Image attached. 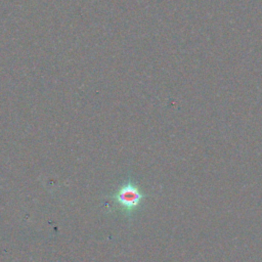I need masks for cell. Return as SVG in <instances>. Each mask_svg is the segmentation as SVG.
Instances as JSON below:
<instances>
[{
  "label": "cell",
  "instance_id": "cell-1",
  "mask_svg": "<svg viewBox=\"0 0 262 262\" xmlns=\"http://www.w3.org/2000/svg\"><path fill=\"white\" fill-rule=\"evenodd\" d=\"M146 194L131 179L126 180L108 199L126 217H131L141 206Z\"/></svg>",
  "mask_w": 262,
  "mask_h": 262
}]
</instances>
